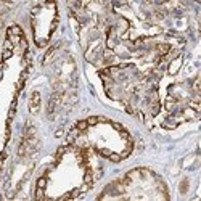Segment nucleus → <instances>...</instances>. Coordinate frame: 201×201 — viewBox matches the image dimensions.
<instances>
[{"label": "nucleus", "mask_w": 201, "mask_h": 201, "mask_svg": "<svg viewBox=\"0 0 201 201\" xmlns=\"http://www.w3.org/2000/svg\"><path fill=\"white\" fill-rule=\"evenodd\" d=\"M39 103H40V98H39V93H34L32 95V102H31V108L35 111L39 108Z\"/></svg>", "instance_id": "1"}]
</instances>
